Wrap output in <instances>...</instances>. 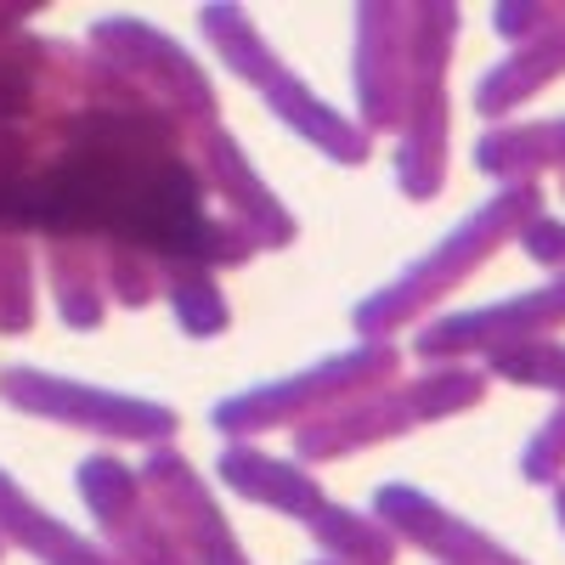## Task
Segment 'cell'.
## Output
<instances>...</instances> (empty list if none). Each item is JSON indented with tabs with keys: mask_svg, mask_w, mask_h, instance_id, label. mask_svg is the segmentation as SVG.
<instances>
[{
	"mask_svg": "<svg viewBox=\"0 0 565 565\" xmlns=\"http://www.w3.org/2000/svg\"><path fill=\"white\" fill-rule=\"evenodd\" d=\"M0 221L114 232L125 244L164 255L199 249L210 238L193 170L170 153L164 125L136 114H90L74 125L68 153L52 170L0 181Z\"/></svg>",
	"mask_w": 565,
	"mask_h": 565,
	"instance_id": "obj_1",
	"label": "cell"
}]
</instances>
